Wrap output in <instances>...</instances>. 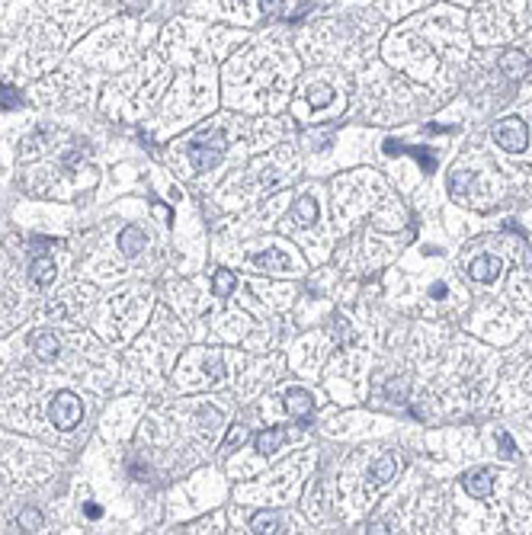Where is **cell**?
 Here are the masks:
<instances>
[{"instance_id": "1", "label": "cell", "mask_w": 532, "mask_h": 535, "mask_svg": "<svg viewBox=\"0 0 532 535\" xmlns=\"http://www.w3.org/2000/svg\"><path fill=\"white\" fill-rule=\"evenodd\" d=\"M48 420H52L58 430H74V426L84 420V404H81L71 391H61V395H55L52 404H48Z\"/></svg>"}, {"instance_id": "2", "label": "cell", "mask_w": 532, "mask_h": 535, "mask_svg": "<svg viewBox=\"0 0 532 535\" xmlns=\"http://www.w3.org/2000/svg\"><path fill=\"white\" fill-rule=\"evenodd\" d=\"M494 141H497V145H500L504 151H510V154H520V151L529 148V125H526L523 119L510 116V119L497 122Z\"/></svg>"}, {"instance_id": "3", "label": "cell", "mask_w": 532, "mask_h": 535, "mask_svg": "<svg viewBox=\"0 0 532 535\" xmlns=\"http://www.w3.org/2000/svg\"><path fill=\"white\" fill-rule=\"evenodd\" d=\"M500 269H504L500 260L491 257V253H481V257H475L468 263V276L475 279V282H494L500 276Z\"/></svg>"}, {"instance_id": "4", "label": "cell", "mask_w": 532, "mask_h": 535, "mask_svg": "<svg viewBox=\"0 0 532 535\" xmlns=\"http://www.w3.org/2000/svg\"><path fill=\"white\" fill-rule=\"evenodd\" d=\"M222 138L215 141V145H189V164L196 167V170H212L218 160H222Z\"/></svg>"}, {"instance_id": "5", "label": "cell", "mask_w": 532, "mask_h": 535, "mask_svg": "<svg viewBox=\"0 0 532 535\" xmlns=\"http://www.w3.org/2000/svg\"><path fill=\"white\" fill-rule=\"evenodd\" d=\"M500 71H504V77H510V81H523V77L529 74V58H526L520 48H507L504 55H500Z\"/></svg>"}, {"instance_id": "6", "label": "cell", "mask_w": 532, "mask_h": 535, "mask_svg": "<svg viewBox=\"0 0 532 535\" xmlns=\"http://www.w3.org/2000/svg\"><path fill=\"white\" fill-rule=\"evenodd\" d=\"M253 263H257L260 269H266V273H273V276H282V273H289V266H292V260L276 247L260 250V253L253 257Z\"/></svg>"}, {"instance_id": "7", "label": "cell", "mask_w": 532, "mask_h": 535, "mask_svg": "<svg viewBox=\"0 0 532 535\" xmlns=\"http://www.w3.org/2000/svg\"><path fill=\"white\" fill-rule=\"evenodd\" d=\"M462 484H465V490L471 494V497H478V500L491 497V490H494V478H491V471H487V468L468 471L465 478H462Z\"/></svg>"}, {"instance_id": "8", "label": "cell", "mask_w": 532, "mask_h": 535, "mask_svg": "<svg viewBox=\"0 0 532 535\" xmlns=\"http://www.w3.org/2000/svg\"><path fill=\"white\" fill-rule=\"evenodd\" d=\"M29 346H32V353H36L39 359L52 362L58 356V350H61V343H58V337L52 331H39L29 337Z\"/></svg>"}, {"instance_id": "9", "label": "cell", "mask_w": 532, "mask_h": 535, "mask_svg": "<svg viewBox=\"0 0 532 535\" xmlns=\"http://www.w3.org/2000/svg\"><path fill=\"white\" fill-rule=\"evenodd\" d=\"M394 474H398V459H394V455H382V459H375L372 468H369L372 484H385V481H392Z\"/></svg>"}, {"instance_id": "10", "label": "cell", "mask_w": 532, "mask_h": 535, "mask_svg": "<svg viewBox=\"0 0 532 535\" xmlns=\"http://www.w3.org/2000/svg\"><path fill=\"white\" fill-rule=\"evenodd\" d=\"M282 443H286V433H282V430H263V433L253 436V445H257V452H260V455L279 452Z\"/></svg>"}, {"instance_id": "11", "label": "cell", "mask_w": 532, "mask_h": 535, "mask_svg": "<svg viewBox=\"0 0 532 535\" xmlns=\"http://www.w3.org/2000/svg\"><path fill=\"white\" fill-rule=\"evenodd\" d=\"M119 250L125 253V257H138L141 250H145V234H141L135 224H131V228H125L119 234Z\"/></svg>"}, {"instance_id": "12", "label": "cell", "mask_w": 532, "mask_h": 535, "mask_svg": "<svg viewBox=\"0 0 532 535\" xmlns=\"http://www.w3.org/2000/svg\"><path fill=\"white\" fill-rule=\"evenodd\" d=\"M286 404H289V410L295 417H308L311 407H315V401H311V395L305 391V388H292L289 395H286Z\"/></svg>"}, {"instance_id": "13", "label": "cell", "mask_w": 532, "mask_h": 535, "mask_svg": "<svg viewBox=\"0 0 532 535\" xmlns=\"http://www.w3.org/2000/svg\"><path fill=\"white\" fill-rule=\"evenodd\" d=\"M55 260L48 257H36L32 260V282L36 286H48V282H55Z\"/></svg>"}, {"instance_id": "14", "label": "cell", "mask_w": 532, "mask_h": 535, "mask_svg": "<svg viewBox=\"0 0 532 535\" xmlns=\"http://www.w3.org/2000/svg\"><path fill=\"white\" fill-rule=\"evenodd\" d=\"M251 529L253 532H282V519H279V513L263 510V513H257V516L251 519Z\"/></svg>"}, {"instance_id": "15", "label": "cell", "mask_w": 532, "mask_h": 535, "mask_svg": "<svg viewBox=\"0 0 532 535\" xmlns=\"http://www.w3.org/2000/svg\"><path fill=\"white\" fill-rule=\"evenodd\" d=\"M295 222L299 224H315L318 222V202H315L311 196H301L299 202H295Z\"/></svg>"}, {"instance_id": "16", "label": "cell", "mask_w": 532, "mask_h": 535, "mask_svg": "<svg viewBox=\"0 0 532 535\" xmlns=\"http://www.w3.org/2000/svg\"><path fill=\"white\" fill-rule=\"evenodd\" d=\"M475 183V174L471 170H458V174H452L449 176V193L456 196V199H465V186H471Z\"/></svg>"}, {"instance_id": "17", "label": "cell", "mask_w": 532, "mask_h": 535, "mask_svg": "<svg viewBox=\"0 0 532 535\" xmlns=\"http://www.w3.org/2000/svg\"><path fill=\"white\" fill-rule=\"evenodd\" d=\"M234 286H237V279H234V273H228V269H218L212 279V289L218 298H228L234 292Z\"/></svg>"}, {"instance_id": "18", "label": "cell", "mask_w": 532, "mask_h": 535, "mask_svg": "<svg viewBox=\"0 0 532 535\" xmlns=\"http://www.w3.org/2000/svg\"><path fill=\"white\" fill-rule=\"evenodd\" d=\"M19 529H23V532H36V529H42V513H39L36 507H26L23 510V513H19Z\"/></svg>"}, {"instance_id": "19", "label": "cell", "mask_w": 532, "mask_h": 535, "mask_svg": "<svg viewBox=\"0 0 532 535\" xmlns=\"http://www.w3.org/2000/svg\"><path fill=\"white\" fill-rule=\"evenodd\" d=\"M308 103L311 106H330V103H334V90H330L327 83H315L308 90Z\"/></svg>"}, {"instance_id": "20", "label": "cell", "mask_w": 532, "mask_h": 535, "mask_svg": "<svg viewBox=\"0 0 532 535\" xmlns=\"http://www.w3.org/2000/svg\"><path fill=\"white\" fill-rule=\"evenodd\" d=\"M334 333L340 343H350L353 340V327H350V321L346 317H334Z\"/></svg>"}, {"instance_id": "21", "label": "cell", "mask_w": 532, "mask_h": 535, "mask_svg": "<svg viewBox=\"0 0 532 535\" xmlns=\"http://www.w3.org/2000/svg\"><path fill=\"white\" fill-rule=\"evenodd\" d=\"M19 103H23V96H19L13 87H0V106H3V109H10V106H19Z\"/></svg>"}, {"instance_id": "22", "label": "cell", "mask_w": 532, "mask_h": 535, "mask_svg": "<svg viewBox=\"0 0 532 535\" xmlns=\"http://www.w3.org/2000/svg\"><path fill=\"white\" fill-rule=\"evenodd\" d=\"M257 3H260L263 17H279L282 13V0H257Z\"/></svg>"}, {"instance_id": "23", "label": "cell", "mask_w": 532, "mask_h": 535, "mask_svg": "<svg viewBox=\"0 0 532 535\" xmlns=\"http://www.w3.org/2000/svg\"><path fill=\"white\" fill-rule=\"evenodd\" d=\"M388 397H394V401H404V397H407V379H398V385H394V381H388Z\"/></svg>"}, {"instance_id": "24", "label": "cell", "mask_w": 532, "mask_h": 535, "mask_svg": "<svg viewBox=\"0 0 532 535\" xmlns=\"http://www.w3.org/2000/svg\"><path fill=\"white\" fill-rule=\"evenodd\" d=\"M497 443H500V449H504V455L507 459H513L516 455V445H513V439L504 433V430H497Z\"/></svg>"}, {"instance_id": "25", "label": "cell", "mask_w": 532, "mask_h": 535, "mask_svg": "<svg viewBox=\"0 0 532 535\" xmlns=\"http://www.w3.org/2000/svg\"><path fill=\"white\" fill-rule=\"evenodd\" d=\"M247 439V430L244 426H231V433H228V439H224V445H237Z\"/></svg>"}, {"instance_id": "26", "label": "cell", "mask_w": 532, "mask_h": 535, "mask_svg": "<svg viewBox=\"0 0 532 535\" xmlns=\"http://www.w3.org/2000/svg\"><path fill=\"white\" fill-rule=\"evenodd\" d=\"M84 513H87L90 519H100V516H103V510L96 507V503H87V507H84Z\"/></svg>"}, {"instance_id": "27", "label": "cell", "mask_w": 532, "mask_h": 535, "mask_svg": "<svg viewBox=\"0 0 532 535\" xmlns=\"http://www.w3.org/2000/svg\"><path fill=\"white\" fill-rule=\"evenodd\" d=\"M129 474H148V468H145L141 461H135V459H131V461H129Z\"/></svg>"}, {"instance_id": "28", "label": "cell", "mask_w": 532, "mask_h": 535, "mask_svg": "<svg viewBox=\"0 0 532 535\" xmlns=\"http://www.w3.org/2000/svg\"><path fill=\"white\" fill-rule=\"evenodd\" d=\"M48 314H52V317H58V314L65 317V305H58V302H52V305H48Z\"/></svg>"}, {"instance_id": "29", "label": "cell", "mask_w": 532, "mask_h": 535, "mask_svg": "<svg viewBox=\"0 0 532 535\" xmlns=\"http://www.w3.org/2000/svg\"><path fill=\"white\" fill-rule=\"evenodd\" d=\"M369 532H375V535H382V532H392V529L385 526V523H372V526H369Z\"/></svg>"}]
</instances>
